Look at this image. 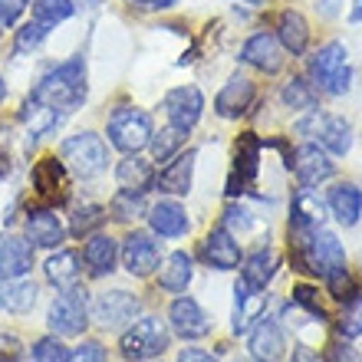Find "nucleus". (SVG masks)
I'll list each match as a JSON object with an SVG mask.
<instances>
[{"instance_id":"nucleus-17","label":"nucleus","mask_w":362,"mask_h":362,"mask_svg":"<svg viewBox=\"0 0 362 362\" xmlns=\"http://www.w3.org/2000/svg\"><path fill=\"white\" fill-rule=\"evenodd\" d=\"M198 257L204 260L211 270H221V274H228V270H238V267H240V244H238V238H234L230 230L214 228L208 238L201 240Z\"/></svg>"},{"instance_id":"nucleus-45","label":"nucleus","mask_w":362,"mask_h":362,"mask_svg":"<svg viewBox=\"0 0 362 362\" xmlns=\"http://www.w3.org/2000/svg\"><path fill=\"white\" fill-rule=\"evenodd\" d=\"M69 362H109V353H105V346L99 339H86V343H79L73 349Z\"/></svg>"},{"instance_id":"nucleus-38","label":"nucleus","mask_w":362,"mask_h":362,"mask_svg":"<svg viewBox=\"0 0 362 362\" xmlns=\"http://www.w3.org/2000/svg\"><path fill=\"white\" fill-rule=\"evenodd\" d=\"M73 13H76V4H73V0H33V20L43 23L47 30L66 23Z\"/></svg>"},{"instance_id":"nucleus-26","label":"nucleus","mask_w":362,"mask_h":362,"mask_svg":"<svg viewBox=\"0 0 362 362\" xmlns=\"http://www.w3.org/2000/svg\"><path fill=\"white\" fill-rule=\"evenodd\" d=\"M63 115H66L63 109H53V105L40 103V99L30 95L27 103H23V109H20V122L27 129L30 142H40V139H47L49 132H57L59 122H63Z\"/></svg>"},{"instance_id":"nucleus-41","label":"nucleus","mask_w":362,"mask_h":362,"mask_svg":"<svg viewBox=\"0 0 362 362\" xmlns=\"http://www.w3.org/2000/svg\"><path fill=\"white\" fill-rule=\"evenodd\" d=\"M293 303L303 306V310L313 316L316 323H326V320H329V310H326L323 296H320V286H313V284H296L293 286Z\"/></svg>"},{"instance_id":"nucleus-30","label":"nucleus","mask_w":362,"mask_h":362,"mask_svg":"<svg viewBox=\"0 0 362 362\" xmlns=\"http://www.w3.org/2000/svg\"><path fill=\"white\" fill-rule=\"evenodd\" d=\"M191 276H194V260L185 250H175L158 264V286L165 293H185Z\"/></svg>"},{"instance_id":"nucleus-33","label":"nucleus","mask_w":362,"mask_h":362,"mask_svg":"<svg viewBox=\"0 0 362 362\" xmlns=\"http://www.w3.org/2000/svg\"><path fill=\"white\" fill-rule=\"evenodd\" d=\"M37 284L33 280H27V276H17V280H4V286H0V306L7 310V313L13 316H23L33 310V303H37Z\"/></svg>"},{"instance_id":"nucleus-47","label":"nucleus","mask_w":362,"mask_h":362,"mask_svg":"<svg viewBox=\"0 0 362 362\" xmlns=\"http://www.w3.org/2000/svg\"><path fill=\"white\" fill-rule=\"evenodd\" d=\"M323 362H362V353L356 346H349V339H339V343L329 346V353H326Z\"/></svg>"},{"instance_id":"nucleus-55","label":"nucleus","mask_w":362,"mask_h":362,"mask_svg":"<svg viewBox=\"0 0 362 362\" xmlns=\"http://www.w3.org/2000/svg\"><path fill=\"white\" fill-rule=\"evenodd\" d=\"M7 99V83H4V76H0V103Z\"/></svg>"},{"instance_id":"nucleus-22","label":"nucleus","mask_w":362,"mask_h":362,"mask_svg":"<svg viewBox=\"0 0 362 362\" xmlns=\"http://www.w3.org/2000/svg\"><path fill=\"white\" fill-rule=\"evenodd\" d=\"M254 99H257V86H254L247 76L234 73V76L224 83V89L218 93V99H214V112H218L221 119H240V115L250 112Z\"/></svg>"},{"instance_id":"nucleus-8","label":"nucleus","mask_w":362,"mask_h":362,"mask_svg":"<svg viewBox=\"0 0 362 362\" xmlns=\"http://www.w3.org/2000/svg\"><path fill=\"white\" fill-rule=\"evenodd\" d=\"M296 132L313 139L329 155H349V148H353V125L343 115H326L313 109V112H306V119L296 122Z\"/></svg>"},{"instance_id":"nucleus-32","label":"nucleus","mask_w":362,"mask_h":362,"mask_svg":"<svg viewBox=\"0 0 362 362\" xmlns=\"http://www.w3.org/2000/svg\"><path fill=\"white\" fill-rule=\"evenodd\" d=\"M43 274H47V280L53 286H59V290L79 284V276H83V254H79V250H57V254L47 260Z\"/></svg>"},{"instance_id":"nucleus-7","label":"nucleus","mask_w":362,"mask_h":362,"mask_svg":"<svg viewBox=\"0 0 362 362\" xmlns=\"http://www.w3.org/2000/svg\"><path fill=\"white\" fill-rule=\"evenodd\" d=\"M47 323H49V333L53 336L86 333V326H89V296H86V290H83L79 284L63 286L59 296L49 303Z\"/></svg>"},{"instance_id":"nucleus-50","label":"nucleus","mask_w":362,"mask_h":362,"mask_svg":"<svg viewBox=\"0 0 362 362\" xmlns=\"http://www.w3.org/2000/svg\"><path fill=\"white\" fill-rule=\"evenodd\" d=\"M178 362H218L211 353H204V349H194V346H188V349H181Z\"/></svg>"},{"instance_id":"nucleus-5","label":"nucleus","mask_w":362,"mask_h":362,"mask_svg":"<svg viewBox=\"0 0 362 362\" xmlns=\"http://www.w3.org/2000/svg\"><path fill=\"white\" fill-rule=\"evenodd\" d=\"M152 115L145 109H135V105H119L109 122H105V135H109V145L119 148L122 155H139L142 148H148L152 142Z\"/></svg>"},{"instance_id":"nucleus-9","label":"nucleus","mask_w":362,"mask_h":362,"mask_svg":"<svg viewBox=\"0 0 362 362\" xmlns=\"http://www.w3.org/2000/svg\"><path fill=\"white\" fill-rule=\"evenodd\" d=\"M139 310H142L139 296H132L129 290H109V293L95 296V303L89 306V316L103 329H125L139 320Z\"/></svg>"},{"instance_id":"nucleus-42","label":"nucleus","mask_w":362,"mask_h":362,"mask_svg":"<svg viewBox=\"0 0 362 362\" xmlns=\"http://www.w3.org/2000/svg\"><path fill=\"white\" fill-rule=\"evenodd\" d=\"M49 30L43 27V23H37V20H30V23H23V27L17 30V37H13V57H27V53H33V49L47 40Z\"/></svg>"},{"instance_id":"nucleus-16","label":"nucleus","mask_w":362,"mask_h":362,"mask_svg":"<svg viewBox=\"0 0 362 362\" xmlns=\"http://www.w3.org/2000/svg\"><path fill=\"white\" fill-rule=\"evenodd\" d=\"M162 105L165 115H168V125L185 129V132H191L201 122V115H204V95H201L198 86H175L165 95Z\"/></svg>"},{"instance_id":"nucleus-52","label":"nucleus","mask_w":362,"mask_h":362,"mask_svg":"<svg viewBox=\"0 0 362 362\" xmlns=\"http://www.w3.org/2000/svg\"><path fill=\"white\" fill-rule=\"evenodd\" d=\"M339 7H343V0H316V13L323 20H333L339 13Z\"/></svg>"},{"instance_id":"nucleus-12","label":"nucleus","mask_w":362,"mask_h":362,"mask_svg":"<svg viewBox=\"0 0 362 362\" xmlns=\"http://www.w3.org/2000/svg\"><path fill=\"white\" fill-rule=\"evenodd\" d=\"M260 152H264V142L254 132H244L238 139V145H234V168H230V178H228L230 198H238V194L254 188L260 172Z\"/></svg>"},{"instance_id":"nucleus-51","label":"nucleus","mask_w":362,"mask_h":362,"mask_svg":"<svg viewBox=\"0 0 362 362\" xmlns=\"http://www.w3.org/2000/svg\"><path fill=\"white\" fill-rule=\"evenodd\" d=\"M290 362H323V356L316 353L313 346H296L293 356H290Z\"/></svg>"},{"instance_id":"nucleus-35","label":"nucleus","mask_w":362,"mask_h":362,"mask_svg":"<svg viewBox=\"0 0 362 362\" xmlns=\"http://www.w3.org/2000/svg\"><path fill=\"white\" fill-rule=\"evenodd\" d=\"M280 103H284V109H293V112H313L320 105V89L306 76H293L280 89Z\"/></svg>"},{"instance_id":"nucleus-34","label":"nucleus","mask_w":362,"mask_h":362,"mask_svg":"<svg viewBox=\"0 0 362 362\" xmlns=\"http://www.w3.org/2000/svg\"><path fill=\"white\" fill-rule=\"evenodd\" d=\"M276 270H280V254H276L274 247H257L254 254H247L240 276L254 286H270V280L276 276Z\"/></svg>"},{"instance_id":"nucleus-44","label":"nucleus","mask_w":362,"mask_h":362,"mask_svg":"<svg viewBox=\"0 0 362 362\" xmlns=\"http://www.w3.org/2000/svg\"><path fill=\"white\" fill-rule=\"evenodd\" d=\"M254 224H257V218H254V214H250V211L244 208V204H238V201L224 208V221H221V228L230 230L234 238H240V234H247V230L254 228Z\"/></svg>"},{"instance_id":"nucleus-21","label":"nucleus","mask_w":362,"mask_h":362,"mask_svg":"<svg viewBox=\"0 0 362 362\" xmlns=\"http://www.w3.org/2000/svg\"><path fill=\"white\" fill-rule=\"evenodd\" d=\"M148 228H152L155 238H165V240H175V238H185L191 230V218L185 204L175 198H165L158 204L148 208Z\"/></svg>"},{"instance_id":"nucleus-10","label":"nucleus","mask_w":362,"mask_h":362,"mask_svg":"<svg viewBox=\"0 0 362 362\" xmlns=\"http://www.w3.org/2000/svg\"><path fill=\"white\" fill-rule=\"evenodd\" d=\"M119 257L135 280H145L162 264V240H155V234H145V230H132V234H125Z\"/></svg>"},{"instance_id":"nucleus-46","label":"nucleus","mask_w":362,"mask_h":362,"mask_svg":"<svg viewBox=\"0 0 362 362\" xmlns=\"http://www.w3.org/2000/svg\"><path fill=\"white\" fill-rule=\"evenodd\" d=\"M27 359V349L20 343L17 336L0 333V362H23Z\"/></svg>"},{"instance_id":"nucleus-6","label":"nucleus","mask_w":362,"mask_h":362,"mask_svg":"<svg viewBox=\"0 0 362 362\" xmlns=\"http://www.w3.org/2000/svg\"><path fill=\"white\" fill-rule=\"evenodd\" d=\"M172 343V329L165 326V320L158 316H139L132 326H125L122 333V356L129 362H145V359H155V356H162Z\"/></svg>"},{"instance_id":"nucleus-29","label":"nucleus","mask_w":362,"mask_h":362,"mask_svg":"<svg viewBox=\"0 0 362 362\" xmlns=\"http://www.w3.org/2000/svg\"><path fill=\"white\" fill-rule=\"evenodd\" d=\"M276 40L293 57H303L310 49V23H306V17L300 10H284L276 17Z\"/></svg>"},{"instance_id":"nucleus-39","label":"nucleus","mask_w":362,"mask_h":362,"mask_svg":"<svg viewBox=\"0 0 362 362\" xmlns=\"http://www.w3.org/2000/svg\"><path fill=\"white\" fill-rule=\"evenodd\" d=\"M105 221V208L99 204H76L73 214H69V234H76V238H89L95 228H103Z\"/></svg>"},{"instance_id":"nucleus-15","label":"nucleus","mask_w":362,"mask_h":362,"mask_svg":"<svg viewBox=\"0 0 362 362\" xmlns=\"http://www.w3.org/2000/svg\"><path fill=\"white\" fill-rule=\"evenodd\" d=\"M23 230H27V240L33 244V247L53 250L66 240V224L59 221L57 208H47V204H33V208H27Z\"/></svg>"},{"instance_id":"nucleus-27","label":"nucleus","mask_w":362,"mask_h":362,"mask_svg":"<svg viewBox=\"0 0 362 362\" xmlns=\"http://www.w3.org/2000/svg\"><path fill=\"white\" fill-rule=\"evenodd\" d=\"M326 208L333 211V218L343 228H356L362 218V188L353 185V181H339L326 194Z\"/></svg>"},{"instance_id":"nucleus-43","label":"nucleus","mask_w":362,"mask_h":362,"mask_svg":"<svg viewBox=\"0 0 362 362\" xmlns=\"http://www.w3.org/2000/svg\"><path fill=\"white\" fill-rule=\"evenodd\" d=\"M69 346L63 343V336H43L33 343V362H69Z\"/></svg>"},{"instance_id":"nucleus-56","label":"nucleus","mask_w":362,"mask_h":362,"mask_svg":"<svg viewBox=\"0 0 362 362\" xmlns=\"http://www.w3.org/2000/svg\"><path fill=\"white\" fill-rule=\"evenodd\" d=\"M234 362H247V359H234Z\"/></svg>"},{"instance_id":"nucleus-11","label":"nucleus","mask_w":362,"mask_h":362,"mask_svg":"<svg viewBox=\"0 0 362 362\" xmlns=\"http://www.w3.org/2000/svg\"><path fill=\"white\" fill-rule=\"evenodd\" d=\"M30 185H33L37 201L47 204V208H57V204H63V201L69 198V172L57 155H47V158H40V162L33 165Z\"/></svg>"},{"instance_id":"nucleus-14","label":"nucleus","mask_w":362,"mask_h":362,"mask_svg":"<svg viewBox=\"0 0 362 362\" xmlns=\"http://www.w3.org/2000/svg\"><path fill=\"white\" fill-rule=\"evenodd\" d=\"M267 306H270V293L267 286H254L240 276L234 284V333H250V326L257 323L260 316H267Z\"/></svg>"},{"instance_id":"nucleus-37","label":"nucleus","mask_w":362,"mask_h":362,"mask_svg":"<svg viewBox=\"0 0 362 362\" xmlns=\"http://www.w3.org/2000/svg\"><path fill=\"white\" fill-rule=\"evenodd\" d=\"M109 214H112L115 221H122V224H129V221H139L142 214H148L145 194H142V191H115L112 204H109Z\"/></svg>"},{"instance_id":"nucleus-4","label":"nucleus","mask_w":362,"mask_h":362,"mask_svg":"<svg viewBox=\"0 0 362 362\" xmlns=\"http://www.w3.org/2000/svg\"><path fill=\"white\" fill-rule=\"evenodd\" d=\"M59 162L66 165L69 175H76L79 181L99 178L109 168V145L103 135L95 132H76L63 139L59 145Z\"/></svg>"},{"instance_id":"nucleus-53","label":"nucleus","mask_w":362,"mask_h":362,"mask_svg":"<svg viewBox=\"0 0 362 362\" xmlns=\"http://www.w3.org/2000/svg\"><path fill=\"white\" fill-rule=\"evenodd\" d=\"M349 20H353V23H362V0H356V4H353V10H349Z\"/></svg>"},{"instance_id":"nucleus-49","label":"nucleus","mask_w":362,"mask_h":362,"mask_svg":"<svg viewBox=\"0 0 362 362\" xmlns=\"http://www.w3.org/2000/svg\"><path fill=\"white\" fill-rule=\"evenodd\" d=\"M125 4L135 10H172L181 0H125Z\"/></svg>"},{"instance_id":"nucleus-19","label":"nucleus","mask_w":362,"mask_h":362,"mask_svg":"<svg viewBox=\"0 0 362 362\" xmlns=\"http://www.w3.org/2000/svg\"><path fill=\"white\" fill-rule=\"evenodd\" d=\"M240 59L247 63V66L260 69V73H267V76H274V73H280L284 69V47H280V40L274 37V33H267V30H260V33H254V37L244 43V49H240Z\"/></svg>"},{"instance_id":"nucleus-57","label":"nucleus","mask_w":362,"mask_h":362,"mask_svg":"<svg viewBox=\"0 0 362 362\" xmlns=\"http://www.w3.org/2000/svg\"><path fill=\"white\" fill-rule=\"evenodd\" d=\"M0 33H4V23H0Z\"/></svg>"},{"instance_id":"nucleus-1","label":"nucleus","mask_w":362,"mask_h":362,"mask_svg":"<svg viewBox=\"0 0 362 362\" xmlns=\"http://www.w3.org/2000/svg\"><path fill=\"white\" fill-rule=\"evenodd\" d=\"M33 99L53 105V109H63V112H73L79 105L86 103L89 95V83H86V59L73 57L66 63H59L40 79L33 86Z\"/></svg>"},{"instance_id":"nucleus-25","label":"nucleus","mask_w":362,"mask_h":362,"mask_svg":"<svg viewBox=\"0 0 362 362\" xmlns=\"http://www.w3.org/2000/svg\"><path fill=\"white\" fill-rule=\"evenodd\" d=\"M33 267V244L20 234H0V280L27 276Z\"/></svg>"},{"instance_id":"nucleus-3","label":"nucleus","mask_w":362,"mask_h":362,"mask_svg":"<svg viewBox=\"0 0 362 362\" xmlns=\"http://www.w3.org/2000/svg\"><path fill=\"white\" fill-rule=\"evenodd\" d=\"M306 79L313 83L316 89H323L329 95H346L353 89V69H349V49L333 40L320 47L306 63Z\"/></svg>"},{"instance_id":"nucleus-2","label":"nucleus","mask_w":362,"mask_h":362,"mask_svg":"<svg viewBox=\"0 0 362 362\" xmlns=\"http://www.w3.org/2000/svg\"><path fill=\"white\" fill-rule=\"evenodd\" d=\"M290 247H293V267L303 274L326 280V276L346 270V247L333 230L316 228L303 238H290Z\"/></svg>"},{"instance_id":"nucleus-31","label":"nucleus","mask_w":362,"mask_h":362,"mask_svg":"<svg viewBox=\"0 0 362 362\" xmlns=\"http://www.w3.org/2000/svg\"><path fill=\"white\" fill-rule=\"evenodd\" d=\"M115 185L119 191H148L155 188V168L139 155H125L122 162L115 165Z\"/></svg>"},{"instance_id":"nucleus-36","label":"nucleus","mask_w":362,"mask_h":362,"mask_svg":"<svg viewBox=\"0 0 362 362\" xmlns=\"http://www.w3.org/2000/svg\"><path fill=\"white\" fill-rule=\"evenodd\" d=\"M188 142V132L185 129H175V125H168V129H162V132H152V142H148V148H152V158L155 162H172L175 155L181 152V145Z\"/></svg>"},{"instance_id":"nucleus-13","label":"nucleus","mask_w":362,"mask_h":362,"mask_svg":"<svg viewBox=\"0 0 362 362\" xmlns=\"http://www.w3.org/2000/svg\"><path fill=\"white\" fill-rule=\"evenodd\" d=\"M290 168L296 172V181H300V188L306 191H316L323 181H329L336 175V162L333 155L320 148L316 142H306L296 148V155L290 158Z\"/></svg>"},{"instance_id":"nucleus-54","label":"nucleus","mask_w":362,"mask_h":362,"mask_svg":"<svg viewBox=\"0 0 362 362\" xmlns=\"http://www.w3.org/2000/svg\"><path fill=\"white\" fill-rule=\"evenodd\" d=\"M238 4H247V7H264L267 0H238Z\"/></svg>"},{"instance_id":"nucleus-20","label":"nucleus","mask_w":362,"mask_h":362,"mask_svg":"<svg viewBox=\"0 0 362 362\" xmlns=\"http://www.w3.org/2000/svg\"><path fill=\"white\" fill-rule=\"evenodd\" d=\"M286 356V339L284 329L276 320L260 316L257 323L250 326V359L254 362H284Z\"/></svg>"},{"instance_id":"nucleus-23","label":"nucleus","mask_w":362,"mask_h":362,"mask_svg":"<svg viewBox=\"0 0 362 362\" xmlns=\"http://www.w3.org/2000/svg\"><path fill=\"white\" fill-rule=\"evenodd\" d=\"M194 158L198 152L188 148V152H178L172 162H165L162 172H155V188L162 194H172V198H181L191 191V181H194Z\"/></svg>"},{"instance_id":"nucleus-48","label":"nucleus","mask_w":362,"mask_h":362,"mask_svg":"<svg viewBox=\"0 0 362 362\" xmlns=\"http://www.w3.org/2000/svg\"><path fill=\"white\" fill-rule=\"evenodd\" d=\"M27 7H30V0H0V23H4V27H13V23L23 17Z\"/></svg>"},{"instance_id":"nucleus-28","label":"nucleus","mask_w":362,"mask_h":362,"mask_svg":"<svg viewBox=\"0 0 362 362\" xmlns=\"http://www.w3.org/2000/svg\"><path fill=\"white\" fill-rule=\"evenodd\" d=\"M115 260H119V244L109 234H89L86 247H83V264L89 267V276H105L115 270Z\"/></svg>"},{"instance_id":"nucleus-18","label":"nucleus","mask_w":362,"mask_h":362,"mask_svg":"<svg viewBox=\"0 0 362 362\" xmlns=\"http://www.w3.org/2000/svg\"><path fill=\"white\" fill-rule=\"evenodd\" d=\"M168 326L172 333L181 336V339H204L211 333V316L201 310L198 300L191 296H178L168 310Z\"/></svg>"},{"instance_id":"nucleus-24","label":"nucleus","mask_w":362,"mask_h":362,"mask_svg":"<svg viewBox=\"0 0 362 362\" xmlns=\"http://www.w3.org/2000/svg\"><path fill=\"white\" fill-rule=\"evenodd\" d=\"M326 224V201L316 198L313 191L300 188V194L290 204V238H303L310 230Z\"/></svg>"},{"instance_id":"nucleus-40","label":"nucleus","mask_w":362,"mask_h":362,"mask_svg":"<svg viewBox=\"0 0 362 362\" xmlns=\"http://www.w3.org/2000/svg\"><path fill=\"white\" fill-rule=\"evenodd\" d=\"M336 329H339L343 339H356V336H362V293H356V296L346 300V306L339 310V316H336Z\"/></svg>"}]
</instances>
